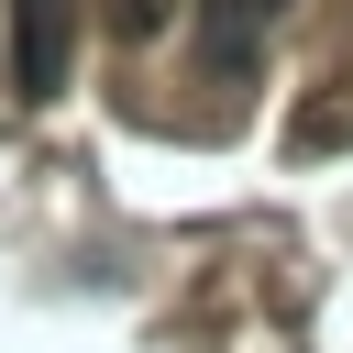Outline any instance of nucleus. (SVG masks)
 Wrapping results in <instances>:
<instances>
[{"label": "nucleus", "mask_w": 353, "mask_h": 353, "mask_svg": "<svg viewBox=\"0 0 353 353\" xmlns=\"http://www.w3.org/2000/svg\"><path fill=\"white\" fill-rule=\"evenodd\" d=\"M77 55V0H11V99H55Z\"/></svg>", "instance_id": "obj_1"}, {"label": "nucleus", "mask_w": 353, "mask_h": 353, "mask_svg": "<svg viewBox=\"0 0 353 353\" xmlns=\"http://www.w3.org/2000/svg\"><path fill=\"white\" fill-rule=\"evenodd\" d=\"M287 143H298V154H331V143H353V77H342V88H331V99H309V110H298V132H287Z\"/></svg>", "instance_id": "obj_3"}, {"label": "nucleus", "mask_w": 353, "mask_h": 353, "mask_svg": "<svg viewBox=\"0 0 353 353\" xmlns=\"http://www.w3.org/2000/svg\"><path fill=\"white\" fill-rule=\"evenodd\" d=\"M165 11H176V0H110V22H121L132 44H143V33H165Z\"/></svg>", "instance_id": "obj_4"}, {"label": "nucleus", "mask_w": 353, "mask_h": 353, "mask_svg": "<svg viewBox=\"0 0 353 353\" xmlns=\"http://www.w3.org/2000/svg\"><path fill=\"white\" fill-rule=\"evenodd\" d=\"M276 11H287V0H199V55H210V77H243Z\"/></svg>", "instance_id": "obj_2"}]
</instances>
